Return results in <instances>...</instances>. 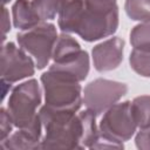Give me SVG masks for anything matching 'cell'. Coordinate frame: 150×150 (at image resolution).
<instances>
[{
	"label": "cell",
	"instance_id": "17",
	"mask_svg": "<svg viewBox=\"0 0 150 150\" xmlns=\"http://www.w3.org/2000/svg\"><path fill=\"white\" fill-rule=\"evenodd\" d=\"M131 69L143 77H150V50L132 49L129 56Z\"/></svg>",
	"mask_w": 150,
	"mask_h": 150
},
{
	"label": "cell",
	"instance_id": "22",
	"mask_svg": "<svg viewBox=\"0 0 150 150\" xmlns=\"http://www.w3.org/2000/svg\"><path fill=\"white\" fill-rule=\"evenodd\" d=\"M11 30V22H9V13L5 6H2V41L6 39V34Z\"/></svg>",
	"mask_w": 150,
	"mask_h": 150
},
{
	"label": "cell",
	"instance_id": "8",
	"mask_svg": "<svg viewBox=\"0 0 150 150\" xmlns=\"http://www.w3.org/2000/svg\"><path fill=\"white\" fill-rule=\"evenodd\" d=\"M35 67V61H33L21 47H16L13 42L2 45L0 57V74L2 80L9 83L21 81L33 76Z\"/></svg>",
	"mask_w": 150,
	"mask_h": 150
},
{
	"label": "cell",
	"instance_id": "4",
	"mask_svg": "<svg viewBox=\"0 0 150 150\" xmlns=\"http://www.w3.org/2000/svg\"><path fill=\"white\" fill-rule=\"evenodd\" d=\"M45 105L54 110L76 112L82 102V88L79 82L62 77L50 70L41 75Z\"/></svg>",
	"mask_w": 150,
	"mask_h": 150
},
{
	"label": "cell",
	"instance_id": "12",
	"mask_svg": "<svg viewBox=\"0 0 150 150\" xmlns=\"http://www.w3.org/2000/svg\"><path fill=\"white\" fill-rule=\"evenodd\" d=\"M89 67V55L86 50H83L80 57H77L75 61L68 63H53L48 70L62 77L81 82L86 80V77L88 76Z\"/></svg>",
	"mask_w": 150,
	"mask_h": 150
},
{
	"label": "cell",
	"instance_id": "2",
	"mask_svg": "<svg viewBox=\"0 0 150 150\" xmlns=\"http://www.w3.org/2000/svg\"><path fill=\"white\" fill-rule=\"evenodd\" d=\"M118 28L116 1L86 0V8L76 34L87 42L112 35Z\"/></svg>",
	"mask_w": 150,
	"mask_h": 150
},
{
	"label": "cell",
	"instance_id": "18",
	"mask_svg": "<svg viewBox=\"0 0 150 150\" xmlns=\"http://www.w3.org/2000/svg\"><path fill=\"white\" fill-rule=\"evenodd\" d=\"M130 43L135 49L150 50V22H141L131 29Z\"/></svg>",
	"mask_w": 150,
	"mask_h": 150
},
{
	"label": "cell",
	"instance_id": "11",
	"mask_svg": "<svg viewBox=\"0 0 150 150\" xmlns=\"http://www.w3.org/2000/svg\"><path fill=\"white\" fill-rule=\"evenodd\" d=\"M86 0H60L57 25L62 33H75L80 26Z\"/></svg>",
	"mask_w": 150,
	"mask_h": 150
},
{
	"label": "cell",
	"instance_id": "19",
	"mask_svg": "<svg viewBox=\"0 0 150 150\" xmlns=\"http://www.w3.org/2000/svg\"><path fill=\"white\" fill-rule=\"evenodd\" d=\"M32 6L42 22L54 20L59 13L60 0H32Z\"/></svg>",
	"mask_w": 150,
	"mask_h": 150
},
{
	"label": "cell",
	"instance_id": "15",
	"mask_svg": "<svg viewBox=\"0 0 150 150\" xmlns=\"http://www.w3.org/2000/svg\"><path fill=\"white\" fill-rule=\"evenodd\" d=\"M130 108L137 128H150V95L135 97L130 103Z\"/></svg>",
	"mask_w": 150,
	"mask_h": 150
},
{
	"label": "cell",
	"instance_id": "7",
	"mask_svg": "<svg viewBox=\"0 0 150 150\" xmlns=\"http://www.w3.org/2000/svg\"><path fill=\"white\" fill-rule=\"evenodd\" d=\"M130 103V101L117 102L104 112L98 125L100 135L102 137L117 143H123L134 136L137 125L131 114Z\"/></svg>",
	"mask_w": 150,
	"mask_h": 150
},
{
	"label": "cell",
	"instance_id": "23",
	"mask_svg": "<svg viewBox=\"0 0 150 150\" xmlns=\"http://www.w3.org/2000/svg\"><path fill=\"white\" fill-rule=\"evenodd\" d=\"M11 0H1V4H2V6H5L6 4H8Z\"/></svg>",
	"mask_w": 150,
	"mask_h": 150
},
{
	"label": "cell",
	"instance_id": "5",
	"mask_svg": "<svg viewBox=\"0 0 150 150\" xmlns=\"http://www.w3.org/2000/svg\"><path fill=\"white\" fill-rule=\"evenodd\" d=\"M57 32L53 23L41 22L29 29L22 30L16 35L19 46L34 57L38 69L48 66L53 56L54 47L57 40Z\"/></svg>",
	"mask_w": 150,
	"mask_h": 150
},
{
	"label": "cell",
	"instance_id": "13",
	"mask_svg": "<svg viewBox=\"0 0 150 150\" xmlns=\"http://www.w3.org/2000/svg\"><path fill=\"white\" fill-rule=\"evenodd\" d=\"M80 43L70 36L68 33H61L57 36L54 52H53V63H68L75 61L82 54Z\"/></svg>",
	"mask_w": 150,
	"mask_h": 150
},
{
	"label": "cell",
	"instance_id": "9",
	"mask_svg": "<svg viewBox=\"0 0 150 150\" xmlns=\"http://www.w3.org/2000/svg\"><path fill=\"white\" fill-rule=\"evenodd\" d=\"M123 50L124 41L117 36L94 46L91 50L94 68L100 73L116 69L123 61Z\"/></svg>",
	"mask_w": 150,
	"mask_h": 150
},
{
	"label": "cell",
	"instance_id": "6",
	"mask_svg": "<svg viewBox=\"0 0 150 150\" xmlns=\"http://www.w3.org/2000/svg\"><path fill=\"white\" fill-rule=\"evenodd\" d=\"M127 91L128 86L125 83L107 79H96L84 87L82 102L87 109L97 116L116 104Z\"/></svg>",
	"mask_w": 150,
	"mask_h": 150
},
{
	"label": "cell",
	"instance_id": "3",
	"mask_svg": "<svg viewBox=\"0 0 150 150\" xmlns=\"http://www.w3.org/2000/svg\"><path fill=\"white\" fill-rule=\"evenodd\" d=\"M41 104V89L35 79L13 88L8 98V112L18 129L29 128L41 122L36 111Z\"/></svg>",
	"mask_w": 150,
	"mask_h": 150
},
{
	"label": "cell",
	"instance_id": "10",
	"mask_svg": "<svg viewBox=\"0 0 150 150\" xmlns=\"http://www.w3.org/2000/svg\"><path fill=\"white\" fill-rule=\"evenodd\" d=\"M42 129V122H39L29 128L18 129V131L11 134L5 141L0 142V148L6 150L40 149Z\"/></svg>",
	"mask_w": 150,
	"mask_h": 150
},
{
	"label": "cell",
	"instance_id": "14",
	"mask_svg": "<svg viewBox=\"0 0 150 150\" xmlns=\"http://www.w3.org/2000/svg\"><path fill=\"white\" fill-rule=\"evenodd\" d=\"M12 16L14 27L21 30L29 29L42 22L29 0H16L12 6Z\"/></svg>",
	"mask_w": 150,
	"mask_h": 150
},
{
	"label": "cell",
	"instance_id": "24",
	"mask_svg": "<svg viewBox=\"0 0 150 150\" xmlns=\"http://www.w3.org/2000/svg\"><path fill=\"white\" fill-rule=\"evenodd\" d=\"M102 1H116V0H102Z\"/></svg>",
	"mask_w": 150,
	"mask_h": 150
},
{
	"label": "cell",
	"instance_id": "21",
	"mask_svg": "<svg viewBox=\"0 0 150 150\" xmlns=\"http://www.w3.org/2000/svg\"><path fill=\"white\" fill-rule=\"evenodd\" d=\"M135 143L138 149L150 150V128H142L135 137Z\"/></svg>",
	"mask_w": 150,
	"mask_h": 150
},
{
	"label": "cell",
	"instance_id": "1",
	"mask_svg": "<svg viewBox=\"0 0 150 150\" xmlns=\"http://www.w3.org/2000/svg\"><path fill=\"white\" fill-rule=\"evenodd\" d=\"M45 136L40 149H83V122L80 114L54 110L43 105L39 111Z\"/></svg>",
	"mask_w": 150,
	"mask_h": 150
},
{
	"label": "cell",
	"instance_id": "20",
	"mask_svg": "<svg viewBox=\"0 0 150 150\" xmlns=\"http://www.w3.org/2000/svg\"><path fill=\"white\" fill-rule=\"evenodd\" d=\"M14 127L13 120L5 108L0 109V142L5 141L12 132V129Z\"/></svg>",
	"mask_w": 150,
	"mask_h": 150
},
{
	"label": "cell",
	"instance_id": "16",
	"mask_svg": "<svg viewBox=\"0 0 150 150\" xmlns=\"http://www.w3.org/2000/svg\"><path fill=\"white\" fill-rule=\"evenodd\" d=\"M124 9L131 20L150 22V0H125Z\"/></svg>",
	"mask_w": 150,
	"mask_h": 150
}]
</instances>
